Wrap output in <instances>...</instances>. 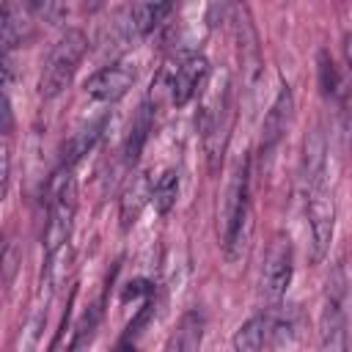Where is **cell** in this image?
Returning a JSON list of instances; mask_svg holds the SVG:
<instances>
[{
  "label": "cell",
  "mask_w": 352,
  "mask_h": 352,
  "mask_svg": "<svg viewBox=\"0 0 352 352\" xmlns=\"http://www.w3.org/2000/svg\"><path fill=\"white\" fill-rule=\"evenodd\" d=\"M319 85L327 96H338V91H341L338 69H336V63L327 52H319Z\"/></svg>",
  "instance_id": "cell-19"
},
{
  "label": "cell",
  "mask_w": 352,
  "mask_h": 352,
  "mask_svg": "<svg viewBox=\"0 0 352 352\" xmlns=\"http://www.w3.org/2000/svg\"><path fill=\"white\" fill-rule=\"evenodd\" d=\"M176 195H179V173L173 168L162 170L157 179H154V187H151V204L160 214H168L176 204Z\"/></svg>",
  "instance_id": "cell-17"
},
{
  "label": "cell",
  "mask_w": 352,
  "mask_h": 352,
  "mask_svg": "<svg viewBox=\"0 0 352 352\" xmlns=\"http://www.w3.org/2000/svg\"><path fill=\"white\" fill-rule=\"evenodd\" d=\"M206 80H209V60H206L201 52H187V55L179 60V66L173 69V77H170V82H168V88H170V102H173L176 107H184L187 102H192V99L204 91Z\"/></svg>",
  "instance_id": "cell-7"
},
{
  "label": "cell",
  "mask_w": 352,
  "mask_h": 352,
  "mask_svg": "<svg viewBox=\"0 0 352 352\" xmlns=\"http://www.w3.org/2000/svg\"><path fill=\"white\" fill-rule=\"evenodd\" d=\"M204 327H206L204 314H201L198 308L187 311V314L179 319L176 330L168 336L162 352H198V349H201V341H204Z\"/></svg>",
  "instance_id": "cell-13"
},
{
  "label": "cell",
  "mask_w": 352,
  "mask_h": 352,
  "mask_svg": "<svg viewBox=\"0 0 352 352\" xmlns=\"http://www.w3.org/2000/svg\"><path fill=\"white\" fill-rule=\"evenodd\" d=\"M74 214H77V179H74V168H63L55 176L52 184V195L47 204V223H44V256L47 264H52V258L66 248L69 236H72V226H74Z\"/></svg>",
  "instance_id": "cell-3"
},
{
  "label": "cell",
  "mask_w": 352,
  "mask_h": 352,
  "mask_svg": "<svg viewBox=\"0 0 352 352\" xmlns=\"http://www.w3.org/2000/svg\"><path fill=\"white\" fill-rule=\"evenodd\" d=\"M302 198H305V220H308V248L311 261L319 264L333 242L336 231V201L327 182V140L319 126H314L302 143Z\"/></svg>",
  "instance_id": "cell-1"
},
{
  "label": "cell",
  "mask_w": 352,
  "mask_h": 352,
  "mask_svg": "<svg viewBox=\"0 0 352 352\" xmlns=\"http://www.w3.org/2000/svg\"><path fill=\"white\" fill-rule=\"evenodd\" d=\"M102 129H104V118H96V121H91V124L80 126V129L66 140L60 165H63V168H74V165H77V160H80L82 154H88V148L96 143V138L102 135Z\"/></svg>",
  "instance_id": "cell-15"
},
{
  "label": "cell",
  "mask_w": 352,
  "mask_h": 352,
  "mask_svg": "<svg viewBox=\"0 0 352 352\" xmlns=\"http://www.w3.org/2000/svg\"><path fill=\"white\" fill-rule=\"evenodd\" d=\"M88 52V36L80 28H66L50 47L44 66H41V77H38V96L41 99H55L58 94H63V88L72 82L80 60Z\"/></svg>",
  "instance_id": "cell-2"
},
{
  "label": "cell",
  "mask_w": 352,
  "mask_h": 352,
  "mask_svg": "<svg viewBox=\"0 0 352 352\" xmlns=\"http://www.w3.org/2000/svg\"><path fill=\"white\" fill-rule=\"evenodd\" d=\"M231 126H234V99H231V85L223 82V88L214 94L212 104L201 116L204 151H206V162H209L212 173L223 162V154H226V146L231 138Z\"/></svg>",
  "instance_id": "cell-4"
},
{
  "label": "cell",
  "mask_w": 352,
  "mask_h": 352,
  "mask_svg": "<svg viewBox=\"0 0 352 352\" xmlns=\"http://www.w3.org/2000/svg\"><path fill=\"white\" fill-rule=\"evenodd\" d=\"M135 82V69L129 63H110L85 80V94L99 102H118Z\"/></svg>",
  "instance_id": "cell-10"
},
{
  "label": "cell",
  "mask_w": 352,
  "mask_h": 352,
  "mask_svg": "<svg viewBox=\"0 0 352 352\" xmlns=\"http://www.w3.org/2000/svg\"><path fill=\"white\" fill-rule=\"evenodd\" d=\"M11 129H14V113H11V99H8V94H3V135L8 138V135H11Z\"/></svg>",
  "instance_id": "cell-20"
},
{
  "label": "cell",
  "mask_w": 352,
  "mask_h": 352,
  "mask_svg": "<svg viewBox=\"0 0 352 352\" xmlns=\"http://www.w3.org/2000/svg\"><path fill=\"white\" fill-rule=\"evenodd\" d=\"M170 11H173L170 3H135V6H129L116 22L118 41L129 44V41H135L140 36H148Z\"/></svg>",
  "instance_id": "cell-8"
},
{
  "label": "cell",
  "mask_w": 352,
  "mask_h": 352,
  "mask_svg": "<svg viewBox=\"0 0 352 352\" xmlns=\"http://www.w3.org/2000/svg\"><path fill=\"white\" fill-rule=\"evenodd\" d=\"M14 270H16V253H14V245H8V250H6V283H11Z\"/></svg>",
  "instance_id": "cell-21"
},
{
  "label": "cell",
  "mask_w": 352,
  "mask_h": 352,
  "mask_svg": "<svg viewBox=\"0 0 352 352\" xmlns=\"http://www.w3.org/2000/svg\"><path fill=\"white\" fill-rule=\"evenodd\" d=\"M143 292H146V294L151 292V289H148V283H146V280H135V283H129V289L124 292V300H129V297H138V294H143Z\"/></svg>",
  "instance_id": "cell-22"
},
{
  "label": "cell",
  "mask_w": 352,
  "mask_h": 352,
  "mask_svg": "<svg viewBox=\"0 0 352 352\" xmlns=\"http://www.w3.org/2000/svg\"><path fill=\"white\" fill-rule=\"evenodd\" d=\"M264 349V316H250L234 336L231 352H261Z\"/></svg>",
  "instance_id": "cell-18"
},
{
  "label": "cell",
  "mask_w": 352,
  "mask_h": 352,
  "mask_svg": "<svg viewBox=\"0 0 352 352\" xmlns=\"http://www.w3.org/2000/svg\"><path fill=\"white\" fill-rule=\"evenodd\" d=\"M234 30H236V47H239V63H242L245 91H256L258 82H261V77H264V60H261L258 36H256V30L250 25L248 8H236Z\"/></svg>",
  "instance_id": "cell-6"
},
{
  "label": "cell",
  "mask_w": 352,
  "mask_h": 352,
  "mask_svg": "<svg viewBox=\"0 0 352 352\" xmlns=\"http://www.w3.org/2000/svg\"><path fill=\"white\" fill-rule=\"evenodd\" d=\"M344 50H346V60L352 63V33L344 36Z\"/></svg>",
  "instance_id": "cell-24"
},
{
  "label": "cell",
  "mask_w": 352,
  "mask_h": 352,
  "mask_svg": "<svg viewBox=\"0 0 352 352\" xmlns=\"http://www.w3.org/2000/svg\"><path fill=\"white\" fill-rule=\"evenodd\" d=\"M319 352H349L346 344V314L341 302V289L333 286L319 316Z\"/></svg>",
  "instance_id": "cell-9"
},
{
  "label": "cell",
  "mask_w": 352,
  "mask_h": 352,
  "mask_svg": "<svg viewBox=\"0 0 352 352\" xmlns=\"http://www.w3.org/2000/svg\"><path fill=\"white\" fill-rule=\"evenodd\" d=\"M30 8L16 6V3H3L0 6V41H3V55H11L14 47H19L28 33H30Z\"/></svg>",
  "instance_id": "cell-12"
},
{
  "label": "cell",
  "mask_w": 352,
  "mask_h": 352,
  "mask_svg": "<svg viewBox=\"0 0 352 352\" xmlns=\"http://www.w3.org/2000/svg\"><path fill=\"white\" fill-rule=\"evenodd\" d=\"M113 352H138V344H135V338H129V336H124V338L118 341V346H116Z\"/></svg>",
  "instance_id": "cell-23"
},
{
  "label": "cell",
  "mask_w": 352,
  "mask_h": 352,
  "mask_svg": "<svg viewBox=\"0 0 352 352\" xmlns=\"http://www.w3.org/2000/svg\"><path fill=\"white\" fill-rule=\"evenodd\" d=\"M292 113H294V96H292V88L289 85H280L272 107L267 110L264 116V126H261V157L270 160L272 151L278 148V143L283 140L286 129H289V121H292Z\"/></svg>",
  "instance_id": "cell-11"
},
{
  "label": "cell",
  "mask_w": 352,
  "mask_h": 352,
  "mask_svg": "<svg viewBox=\"0 0 352 352\" xmlns=\"http://www.w3.org/2000/svg\"><path fill=\"white\" fill-rule=\"evenodd\" d=\"M151 187H154V182L146 173H135L132 176V182L126 184L124 198H121V223H124V228L135 226L140 209L151 201Z\"/></svg>",
  "instance_id": "cell-14"
},
{
  "label": "cell",
  "mask_w": 352,
  "mask_h": 352,
  "mask_svg": "<svg viewBox=\"0 0 352 352\" xmlns=\"http://www.w3.org/2000/svg\"><path fill=\"white\" fill-rule=\"evenodd\" d=\"M292 272H294V253H292V242L286 234H275L267 245L264 253V264H261V297L270 308H278L280 300L286 297V289L292 283Z\"/></svg>",
  "instance_id": "cell-5"
},
{
  "label": "cell",
  "mask_w": 352,
  "mask_h": 352,
  "mask_svg": "<svg viewBox=\"0 0 352 352\" xmlns=\"http://www.w3.org/2000/svg\"><path fill=\"white\" fill-rule=\"evenodd\" d=\"M148 132H151V104L143 102V104L138 107V113H135V118H132V126H129V135H126L124 160H126L129 165L138 162V157H140V151H143V146H146V140H148Z\"/></svg>",
  "instance_id": "cell-16"
}]
</instances>
